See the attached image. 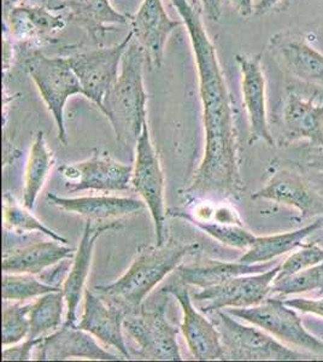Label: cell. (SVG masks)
<instances>
[{
  "mask_svg": "<svg viewBox=\"0 0 323 362\" xmlns=\"http://www.w3.org/2000/svg\"><path fill=\"white\" fill-rule=\"evenodd\" d=\"M58 290H61V288L46 284L45 281L37 279L33 274L3 273L1 296L4 300L23 302Z\"/></svg>",
  "mask_w": 323,
  "mask_h": 362,
  "instance_id": "cell-30",
  "label": "cell"
},
{
  "mask_svg": "<svg viewBox=\"0 0 323 362\" xmlns=\"http://www.w3.org/2000/svg\"><path fill=\"white\" fill-rule=\"evenodd\" d=\"M168 300L151 307L143 305L139 312L129 314L123 321V329L139 348L136 355L143 360L180 361V346L177 343L179 329L167 319Z\"/></svg>",
  "mask_w": 323,
  "mask_h": 362,
  "instance_id": "cell-6",
  "label": "cell"
},
{
  "mask_svg": "<svg viewBox=\"0 0 323 362\" xmlns=\"http://www.w3.org/2000/svg\"><path fill=\"white\" fill-rule=\"evenodd\" d=\"M66 20L46 5L16 4L4 8V33L13 42L44 45L66 28Z\"/></svg>",
  "mask_w": 323,
  "mask_h": 362,
  "instance_id": "cell-14",
  "label": "cell"
},
{
  "mask_svg": "<svg viewBox=\"0 0 323 362\" xmlns=\"http://www.w3.org/2000/svg\"><path fill=\"white\" fill-rule=\"evenodd\" d=\"M278 262L269 261L263 264H246L235 261L225 262L217 259H204L196 261L194 264H180L176 268L177 284L192 285L199 288H208L222 284L234 276H245V274H257L262 272L269 271L270 268L276 266Z\"/></svg>",
  "mask_w": 323,
  "mask_h": 362,
  "instance_id": "cell-22",
  "label": "cell"
},
{
  "mask_svg": "<svg viewBox=\"0 0 323 362\" xmlns=\"http://www.w3.org/2000/svg\"><path fill=\"white\" fill-rule=\"evenodd\" d=\"M290 308L297 309L302 313L314 314L323 317V298L310 300V298H290L283 300Z\"/></svg>",
  "mask_w": 323,
  "mask_h": 362,
  "instance_id": "cell-36",
  "label": "cell"
},
{
  "mask_svg": "<svg viewBox=\"0 0 323 362\" xmlns=\"http://www.w3.org/2000/svg\"><path fill=\"white\" fill-rule=\"evenodd\" d=\"M211 315L217 329L221 334L225 360L240 361H297L315 360L319 355L309 351H297L283 346L274 336L258 326H245L234 320L233 315L216 310Z\"/></svg>",
  "mask_w": 323,
  "mask_h": 362,
  "instance_id": "cell-4",
  "label": "cell"
},
{
  "mask_svg": "<svg viewBox=\"0 0 323 362\" xmlns=\"http://www.w3.org/2000/svg\"><path fill=\"white\" fill-rule=\"evenodd\" d=\"M182 23L169 16L162 0H143L138 13L131 16L133 39L143 49L150 69L163 66L165 44Z\"/></svg>",
  "mask_w": 323,
  "mask_h": 362,
  "instance_id": "cell-15",
  "label": "cell"
},
{
  "mask_svg": "<svg viewBox=\"0 0 323 362\" xmlns=\"http://www.w3.org/2000/svg\"><path fill=\"white\" fill-rule=\"evenodd\" d=\"M13 39L8 37V34L4 33L3 37V66H4V74L8 73L10 66L13 64Z\"/></svg>",
  "mask_w": 323,
  "mask_h": 362,
  "instance_id": "cell-41",
  "label": "cell"
},
{
  "mask_svg": "<svg viewBox=\"0 0 323 362\" xmlns=\"http://www.w3.org/2000/svg\"><path fill=\"white\" fill-rule=\"evenodd\" d=\"M160 293H170L180 303L182 309L180 329L193 358L199 361L225 360L220 331L213 321L193 305L187 288L176 283L164 286Z\"/></svg>",
  "mask_w": 323,
  "mask_h": 362,
  "instance_id": "cell-13",
  "label": "cell"
},
{
  "mask_svg": "<svg viewBox=\"0 0 323 362\" xmlns=\"http://www.w3.org/2000/svg\"><path fill=\"white\" fill-rule=\"evenodd\" d=\"M42 337L32 339L25 338V341L13 346H4L1 351V361H29L34 356V350L40 343Z\"/></svg>",
  "mask_w": 323,
  "mask_h": 362,
  "instance_id": "cell-35",
  "label": "cell"
},
{
  "mask_svg": "<svg viewBox=\"0 0 323 362\" xmlns=\"http://www.w3.org/2000/svg\"><path fill=\"white\" fill-rule=\"evenodd\" d=\"M131 186L150 210L155 225L157 245H163L167 242L168 215L164 199L165 182L160 156L152 144L148 121L143 124V132L135 146Z\"/></svg>",
  "mask_w": 323,
  "mask_h": 362,
  "instance_id": "cell-7",
  "label": "cell"
},
{
  "mask_svg": "<svg viewBox=\"0 0 323 362\" xmlns=\"http://www.w3.org/2000/svg\"><path fill=\"white\" fill-rule=\"evenodd\" d=\"M252 199H266L295 208L303 218L323 215V196L303 177L288 170L275 173L266 186L252 194Z\"/></svg>",
  "mask_w": 323,
  "mask_h": 362,
  "instance_id": "cell-20",
  "label": "cell"
},
{
  "mask_svg": "<svg viewBox=\"0 0 323 362\" xmlns=\"http://www.w3.org/2000/svg\"><path fill=\"white\" fill-rule=\"evenodd\" d=\"M4 226L6 230L22 235V233H30V232H39L42 235H47L54 240L68 244L64 237L58 235L57 232L51 230L49 227L41 223L39 218H35L25 204L17 202L16 199L11 194H6L4 196Z\"/></svg>",
  "mask_w": 323,
  "mask_h": 362,
  "instance_id": "cell-29",
  "label": "cell"
},
{
  "mask_svg": "<svg viewBox=\"0 0 323 362\" xmlns=\"http://www.w3.org/2000/svg\"><path fill=\"white\" fill-rule=\"evenodd\" d=\"M193 226L203 230L211 238L223 244L225 247H234L239 250H247L254 243V237L244 225L237 223H213V221H192Z\"/></svg>",
  "mask_w": 323,
  "mask_h": 362,
  "instance_id": "cell-31",
  "label": "cell"
},
{
  "mask_svg": "<svg viewBox=\"0 0 323 362\" xmlns=\"http://www.w3.org/2000/svg\"><path fill=\"white\" fill-rule=\"evenodd\" d=\"M75 252L66 243L51 239V242L5 251L1 268L3 273L37 276L63 259H74Z\"/></svg>",
  "mask_w": 323,
  "mask_h": 362,
  "instance_id": "cell-25",
  "label": "cell"
},
{
  "mask_svg": "<svg viewBox=\"0 0 323 362\" xmlns=\"http://www.w3.org/2000/svg\"><path fill=\"white\" fill-rule=\"evenodd\" d=\"M235 62L240 70L242 102L249 117V143L263 140L274 145L266 116V76L261 54H237Z\"/></svg>",
  "mask_w": 323,
  "mask_h": 362,
  "instance_id": "cell-16",
  "label": "cell"
},
{
  "mask_svg": "<svg viewBox=\"0 0 323 362\" xmlns=\"http://www.w3.org/2000/svg\"><path fill=\"white\" fill-rule=\"evenodd\" d=\"M83 300V313L78 327L90 332L102 344L114 348L126 360H131V351L123 336V321L127 313L102 298L95 288H86Z\"/></svg>",
  "mask_w": 323,
  "mask_h": 362,
  "instance_id": "cell-18",
  "label": "cell"
},
{
  "mask_svg": "<svg viewBox=\"0 0 323 362\" xmlns=\"http://www.w3.org/2000/svg\"><path fill=\"white\" fill-rule=\"evenodd\" d=\"M49 204L80 215L90 221H104L114 218H127L139 214L148 208L143 201L131 197L116 196H93V197H59L57 194H47Z\"/></svg>",
  "mask_w": 323,
  "mask_h": 362,
  "instance_id": "cell-21",
  "label": "cell"
},
{
  "mask_svg": "<svg viewBox=\"0 0 323 362\" xmlns=\"http://www.w3.org/2000/svg\"><path fill=\"white\" fill-rule=\"evenodd\" d=\"M198 247V244L172 240L160 247H143L121 278L111 284L95 286V290L102 298L123 309L127 315L136 313L148 293Z\"/></svg>",
  "mask_w": 323,
  "mask_h": 362,
  "instance_id": "cell-2",
  "label": "cell"
},
{
  "mask_svg": "<svg viewBox=\"0 0 323 362\" xmlns=\"http://www.w3.org/2000/svg\"><path fill=\"white\" fill-rule=\"evenodd\" d=\"M61 10L66 20L86 30L95 42L116 25L131 23V16L119 13L109 0H66Z\"/></svg>",
  "mask_w": 323,
  "mask_h": 362,
  "instance_id": "cell-23",
  "label": "cell"
},
{
  "mask_svg": "<svg viewBox=\"0 0 323 362\" xmlns=\"http://www.w3.org/2000/svg\"><path fill=\"white\" fill-rule=\"evenodd\" d=\"M281 264L269 271L257 274L234 276L222 284L201 288L194 295L198 308L204 314H211L223 308H247L261 305L270 296V290L278 276Z\"/></svg>",
  "mask_w": 323,
  "mask_h": 362,
  "instance_id": "cell-10",
  "label": "cell"
},
{
  "mask_svg": "<svg viewBox=\"0 0 323 362\" xmlns=\"http://www.w3.org/2000/svg\"><path fill=\"white\" fill-rule=\"evenodd\" d=\"M283 124L288 140L307 139L323 148V103L288 92L283 109Z\"/></svg>",
  "mask_w": 323,
  "mask_h": 362,
  "instance_id": "cell-24",
  "label": "cell"
},
{
  "mask_svg": "<svg viewBox=\"0 0 323 362\" xmlns=\"http://www.w3.org/2000/svg\"><path fill=\"white\" fill-rule=\"evenodd\" d=\"M268 51L290 78L323 87V54L311 45L303 34L278 32L270 37Z\"/></svg>",
  "mask_w": 323,
  "mask_h": 362,
  "instance_id": "cell-12",
  "label": "cell"
},
{
  "mask_svg": "<svg viewBox=\"0 0 323 362\" xmlns=\"http://www.w3.org/2000/svg\"><path fill=\"white\" fill-rule=\"evenodd\" d=\"M302 165L307 168L315 169L323 172V148L312 145L311 148L304 150L302 153Z\"/></svg>",
  "mask_w": 323,
  "mask_h": 362,
  "instance_id": "cell-37",
  "label": "cell"
},
{
  "mask_svg": "<svg viewBox=\"0 0 323 362\" xmlns=\"http://www.w3.org/2000/svg\"><path fill=\"white\" fill-rule=\"evenodd\" d=\"M146 66L145 52L133 39L123 54L119 78L102 102L100 112L110 121L117 141L126 146H136L148 121L146 103L150 95L143 85Z\"/></svg>",
  "mask_w": 323,
  "mask_h": 362,
  "instance_id": "cell-3",
  "label": "cell"
},
{
  "mask_svg": "<svg viewBox=\"0 0 323 362\" xmlns=\"http://www.w3.org/2000/svg\"><path fill=\"white\" fill-rule=\"evenodd\" d=\"M205 16L211 21H218L222 15V0H198Z\"/></svg>",
  "mask_w": 323,
  "mask_h": 362,
  "instance_id": "cell-39",
  "label": "cell"
},
{
  "mask_svg": "<svg viewBox=\"0 0 323 362\" xmlns=\"http://www.w3.org/2000/svg\"><path fill=\"white\" fill-rule=\"evenodd\" d=\"M322 226L323 215L307 226L293 232L256 237L254 243L251 244V247L246 250L245 254L240 256L237 261L246 264H263V262L274 261L278 256L295 250L297 247H302L304 239Z\"/></svg>",
  "mask_w": 323,
  "mask_h": 362,
  "instance_id": "cell-26",
  "label": "cell"
},
{
  "mask_svg": "<svg viewBox=\"0 0 323 362\" xmlns=\"http://www.w3.org/2000/svg\"><path fill=\"white\" fill-rule=\"evenodd\" d=\"M66 187L74 194L85 189L95 191H124L131 186L133 165H124L107 153L95 151L86 160L61 165Z\"/></svg>",
  "mask_w": 323,
  "mask_h": 362,
  "instance_id": "cell-11",
  "label": "cell"
},
{
  "mask_svg": "<svg viewBox=\"0 0 323 362\" xmlns=\"http://www.w3.org/2000/svg\"><path fill=\"white\" fill-rule=\"evenodd\" d=\"M70 358L117 361L124 360L122 355L112 354L99 346L95 337L78 325H64L44 336L34 350V360L64 361Z\"/></svg>",
  "mask_w": 323,
  "mask_h": 362,
  "instance_id": "cell-17",
  "label": "cell"
},
{
  "mask_svg": "<svg viewBox=\"0 0 323 362\" xmlns=\"http://www.w3.org/2000/svg\"><path fill=\"white\" fill-rule=\"evenodd\" d=\"M64 307H66V302L63 290L52 291L37 297V300L30 303V329L27 338L37 339L44 337L63 326Z\"/></svg>",
  "mask_w": 323,
  "mask_h": 362,
  "instance_id": "cell-28",
  "label": "cell"
},
{
  "mask_svg": "<svg viewBox=\"0 0 323 362\" xmlns=\"http://www.w3.org/2000/svg\"><path fill=\"white\" fill-rule=\"evenodd\" d=\"M95 221L87 220L78 251L75 252L74 261L70 266L61 290L66 302V315L64 325H78V308L85 293V285L90 274V264L95 252V242L107 230L119 227V223H109L104 225H95Z\"/></svg>",
  "mask_w": 323,
  "mask_h": 362,
  "instance_id": "cell-19",
  "label": "cell"
},
{
  "mask_svg": "<svg viewBox=\"0 0 323 362\" xmlns=\"http://www.w3.org/2000/svg\"><path fill=\"white\" fill-rule=\"evenodd\" d=\"M25 70L37 86L41 98L54 116L58 140L68 145L66 129V102L75 95H83L81 83L66 57H49L40 51H29L25 58Z\"/></svg>",
  "mask_w": 323,
  "mask_h": 362,
  "instance_id": "cell-5",
  "label": "cell"
},
{
  "mask_svg": "<svg viewBox=\"0 0 323 362\" xmlns=\"http://www.w3.org/2000/svg\"><path fill=\"white\" fill-rule=\"evenodd\" d=\"M16 4L46 5L47 0H3V8H8Z\"/></svg>",
  "mask_w": 323,
  "mask_h": 362,
  "instance_id": "cell-42",
  "label": "cell"
},
{
  "mask_svg": "<svg viewBox=\"0 0 323 362\" xmlns=\"http://www.w3.org/2000/svg\"><path fill=\"white\" fill-rule=\"evenodd\" d=\"M290 0H259L254 5V15L264 16L268 13L285 11L290 6Z\"/></svg>",
  "mask_w": 323,
  "mask_h": 362,
  "instance_id": "cell-38",
  "label": "cell"
},
{
  "mask_svg": "<svg viewBox=\"0 0 323 362\" xmlns=\"http://www.w3.org/2000/svg\"><path fill=\"white\" fill-rule=\"evenodd\" d=\"M133 37L134 35L131 29L127 37L116 45L81 51L66 56L70 66L81 83L83 97L90 99L100 110L104 98L119 78L123 54L133 40Z\"/></svg>",
  "mask_w": 323,
  "mask_h": 362,
  "instance_id": "cell-9",
  "label": "cell"
},
{
  "mask_svg": "<svg viewBox=\"0 0 323 362\" xmlns=\"http://www.w3.org/2000/svg\"><path fill=\"white\" fill-rule=\"evenodd\" d=\"M54 165V153L47 146L44 132H39L30 148L25 168L23 204L28 209H34L37 196L45 185Z\"/></svg>",
  "mask_w": 323,
  "mask_h": 362,
  "instance_id": "cell-27",
  "label": "cell"
},
{
  "mask_svg": "<svg viewBox=\"0 0 323 362\" xmlns=\"http://www.w3.org/2000/svg\"><path fill=\"white\" fill-rule=\"evenodd\" d=\"M64 3H66V0H47V8L54 11H59Z\"/></svg>",
  "mask_w": 323,
  "mask_h": 362,
  "instance_id": "cell-43",
  "label": "cell"
},
{
  "mask_svg": "<svg viewBox=\"0 0 323 362\" xmlns=\"http://www.w3.org/2000/svg\"><path fill=\"white\" fill-rule=\"evenodd\" d=\"M187 28L198 73L204 157L187 189L191 198L225 201L244 191L239 168L237 114L216 49L206 32L201 10L189 0H170Z\"/></svg>",
  "mask_w": 323,
  "mask_h": 362,
  "instance_id": "cell-1",
  "label": "cell"
},
{
  "mask_svg": "<svg viewBox=\"0 0 323 362\" xmlns=\"http://www.w3.org/2000/svg\"><path fill=\"white\" fill-rule=\"evenodd\" d=\"M317 288H323V262L283 279H274L270 295L288 296Z\"/></svg>",
  "mask_w": 323,
  "mask_h": 362,
  "instance_id": "cell-32",
  "label": "cell"
},
{
  "mask_svg": "<svg viewBox=\"0 0 323 362\" xmlns=\"http://www.w3.org/2000/svg\"><path fill=\"white\" fill-rule=\"evenodd\" d=\"M321 262H323L322 247L316 244L302 245L300 250L295 251L283 261L275 279H283Z\"/></svg>",
  "mask_w": 323,
  "mask_h": 362,
  "instance_id": "cell-34",
  "label": "cell"
},
{
  "mask_svg": "<svg viewBox=\"0 0 323 362\" xmlns=\"http://www.w3.org/2000/svg\"><path fill=\"white\" fill-rule=\"evenodd\" d=\"M227 1L240 16L249 17L254 15V0H227Z\"/></svg>",
  "mask_w": 323,
  "mask_h": 362,
  "instance_id": "cell-40",
  "label": "cell"
},
{
  "mask_svg": "<svg viewBox=\"0 0 323 362\" xmlns=\"http://www.w3.org/2000/svg\"><path fill=\"white\" fill-rule=\"evenodd\" d=\"M225 312L251 325L258 326L278 341L323 356V341L307 332L302 319L283 300L268 297L261 305L228 308Z\"/></svg>",
  "mask_w": 323,
  "mask_h": 362,
  "instance_id": "cell-8",
  "label": "cell"
},
{
  "mask_svg": "<svg viewBox=\"0 0 323 362\" xmlns=\"http://www.w3.org/2000/svg\"><path fill=\"white\" fill-rule=\"evenodd\" d=\"M29 305H20L16 302L13 305H4L3 322H1V343L3 346H13L25 339L29 334Z\"/></svg>",
  "mask_w": 323,
  "mask_h": 362,
  "instance_id": "cell-33",
  "label": "cell"
}]
</instances>
